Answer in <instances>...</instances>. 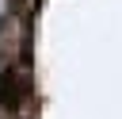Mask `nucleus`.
<instances>
[{
  "label": "nucleus",
  "instance_id": "1",
  "mask_svg": "<svg viewBox=\"0 0 122 119\" xmlns=\"http://www.w3.org/2000/svg\"><path fill=\"white\" fill-rule=\"evenodd\" d=\"M30 100H34V81H30L27 61H8L0 77V107L8 115H23Z\"/></svg>",
  "mask_w": 122,
  "mask_h": 119
},
{
  "label": "nucleus",
  "instance_id": "2",
  "mask_svg": "<svg viewBox=\"0 0 122 119\" xmlns=\"http://www.w3.org/2000/svg\"><path fill=\"white\" fill-rule=\"evenodd\" d=\"M11 4V12H34L38 8V0H8Z\"/></svg>",
  "mask_w": 122,
  "mask_h": 119
}]
</instances>
